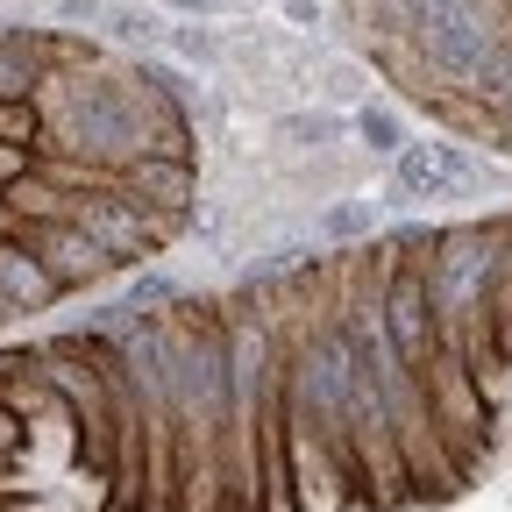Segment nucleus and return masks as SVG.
<instances>
[{"label":"nucleus","mask_w":512,"mask_h":512,"mask_svg":"<svg viewBox=\"0 0 512 512\" xmlns=\"http://www.w3.org/2000/svg\"><path fill=\"white\" fill-rule=\"evenodd\" d=\"M157 328H164V384H171V512H256L249 448L235 427L221 292H178L157 313Z\"/></svg>","instance_id":"f257e3e1"},{"label":"nucleus","mask_w":512,"mask_h":512,"mask_svg":"<svg viewBox=\"0 0 512 512\" xmlns=\"http://www.w3.org/2000/svg\"><path fill=\"white\" fill-rule=\"evenodd\" d=\"M15 235L29 242V256H36V264L57 278V292L64 299H72V292H93V285H107L121 264H114V256L72 221V214H22L15 221Z\"/></svg>","instance_id":"f03ea898"},{"label":"nucleus","mask_w":512,"mask_h":512,"mask_svg":"<svg viewBox=\"0 0 512 512\" xmlns=\"http://www.w3.org/2000/svg\"><path fill=\"white\" fill-rule=\"evenodd\" d=\"M491 178V164H477L470 157V143H456V136H441V143H406L399 157H392V207H406V200H448V192H470V185H484Z\"/></svg>","instance_id":"7ed1b4c3"},{"label":"nucleus","mask_w":512,"mask_h":512,"mask_svg":"<svg viewBox=\"0 0 512 512\" xmlns=\"http://www.w3.org/2000/svg\"><path fill=\"white\" fill-rule=\"evenodd\" d=\"M384 214H377V200H335L328 214L313 221V242L320 249H363V242H377L384 228H377Z\"/></svg>","instance_id":"20e7f679"},{"label":"nucleus","mask_w":512,"mask_h":512,"mask_svg":"<svg viewBox=\"0 0 512 512\" xmlns=\"http://www.w3.org/2000/svg\"><path fill=\"white\" fill-rule=\"evenodd\" d=\"M356 136H363V150L370 157H399L413 136H406V114L392 107V100H363L356 107Z\"/></svg>","instance_id":"39448f33"},{"label":"nucleus","mask_w":512,"mask_h":512,"mask_svg":"<svg viewBox=\"0 0 512 512\" xmlns=\"http://www.w3.org/2000/svg\"><path fill=\"white\" fill-rule=\"evenodd\" d=\"M498 221V271H491V320H498V342L512 356V207L491 214Z\"/></svg>","instance_id":"423d86ee"},{"label":"nucleus","mask_w":512,"mask_h":512,"mask_svg":"<svg viewBox=\"0 0 512 512\" xmlns=\"http://www.w3.org/2000/svg\"><path fill=\"white\" fill-rule=\"evenodd\" d=\"M22 448H29V427H22V413L0 399V470L8 463H22Z\"/></svg>","instance_id":"0eeeda50"},{"label":"nucleus","mask_w":512,"mask_h":512,"mask_svg":"<svg viewBox=\"0 0 512 512\" xmlns=\"http://www.w3.org/2000/svg\"><path fill=\"white\" fill-rule=\"evenodd\" d=\"M171 8H185V15H228V8H242V0H171Z\"/></svg>","instance_id":"6e6552de"},{"label":"nucleus","mask_w":512,"mask_h":512,"mask_svg":"<svg viewBox=\"0 0 512 512\" xmlns=\"http://www.w3.org/2000/svg\"><path fill=\"white\" fill-rule=\"evenodd\" d=\"M8 320H15V306H8V299H0V328H8Z\"/></svg>","instance_id":"1a4fd4ad"}]
</instances>
